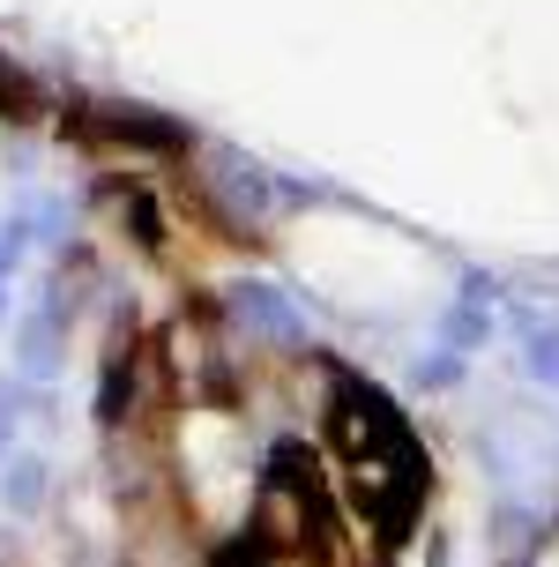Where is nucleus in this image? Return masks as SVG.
Masks as SVG:
<instances>
[{
  "label": "nucleus",
  "mask_w": 559,
  "mask_h": 567,
  "mask_svg": "<svg viewBox=\"0 0 559 567\" xmlns=\"http://www.w3.org/2000/svg\"><path fill=\"white\" fill-rule=\"evenodd\" d=\"M30 113H38V90H30V75L15 60L0 53V120H30Z\"/></svg>",
  "instance_id": "9"
},
{
  "label": "nucleus",
  "mask_w": 559,
  "mask_h": 567,
  "mask_svg": "<svg viewBox=\"0 0 559 567\" xmlns=\"http://www.w3.org/2000/svg\"><path fill=\"white\" fill-rule=\"evenodd\" d=\"M105 202L135 225V247L142 255H165V217H157V202L142 195V187H105Z\"/></svg>",
  "instance_id": "7"
},
{
  "label": "nucleus",
  "mask_w": 559,
  "mask_h": 567,
  "mask_svg": "<svg viewBox=\"0 0 559 567\" xmlns=\"http://www.w3.org/2000/svg\"><path fill=\"white\" fill-rule=\"evenodd\" d=\"M455 373H463V367H455V351H441V359H425V367H418V381H425V389H447Z\"/></svg>",
  "instance_id": "13"
},
{
  "label": "nucleus",
  "mask_w": 559,
  "mask_h": 567,
  "mask_svg": "<svg viewBox=\"0 0 559 567\" xmlns=\"http://www.w3.org/2000/svg\"><path fill=\"white\" fill-rule=\"evenodd\" d=\"M329 433H335V449H343V463H403V455H418V441H411L403 411L389 403V389H373L359 373H335Z\"/></svg>",
  "instance_id": "1"
},
{
  "label": "nucleus",
  "mask_w": 559,
  "mask_h": 567,
  "mask_svg": "<svg viewBox=\"0 0 559 567\" xmlns=\"http://www.w3.org/2000/svg\"><path fill=\"white\" fill-rule=\"evenodd\" d=\"M68 135L97 142V150H149V157H179L187 150V127L165 113H142V105H75L68 113Z\"/></svg>",
  "instance_id": "2"
},
{
  "label": "nucleus",
  "mask_w": 559,
  "mask_h": 567,
  "mask_svg": "<svg viewBox=\"0 0 559 567\" xmlns=\"http://www.w3.org/2000/svg\"><path fill=\"white\" fill-rule=\"evenodd\" d=\"M23 247H30V225H23V217H0V277L23 261Z\"/></svg>",
  "instance_id": "11"
},
{
  "label": "nucleus",
  "mask_w": 559,
  "mask_h": 567,
  "mask_svg": "<svg viewBox=\"0 0 559 567\" xmlns=\"http://www.w3.org/2000/svg\"><path fill=\"white\" fill-rule=\"evenodd\" d=\"M45 485H53V463H45V455H8V471H0V508L38 515L45 508Z\"/></svg>",
  "instance_id": "5"
},
{
  "label": "nucleus",
  "mask_w": 559,
  "mask_h": 567,
  "mask_svg": "<svg viewBox=\"0 0 559 567\" xmlns=\"http://www.w3.org/2000/svg\"><path fill=\"white\" fill-rule=\"evenodd\" d=\"M493 538H500V545H522V538H530V515H522V508H507V515H500V530H493Z\"/></svg>",
  "instance_id": "14"
},
{
  "label": "nucleus",
  "mask_w": 559,
  "mask_h": 567,
  "mask_svg": "<svg viewBox=\"0 0 559 567\" xmlns=\"http://www.w3.org/2000/svg\"><path fill=\"white\" fill-rule=\"evenodd\" d=\"M522 367H530L537 381H552V389H559V329H537V337H530V359H522Z\"/></svg>",
  "instance_id": "10"
},
{
  "label": "nucleus",
  "mask_w": 559,
  "mask_h": 567,
  "mask_svg": "<svg viewBox=\"0 0 559 567\" xmlns=\"http://www.w3.org/2000/svg\"><path fill=\"white\" fill-rule=\"evenodd\" d=\"M0 313H8V299H0Z\"/></svg>",
  "instance_id": "15"
},
{
  "label": "nucleus",
  "mask_w": 559,
  "mask_h": 567,
  "mask_svg": "<svg viewBox=\"0 0 559 567\" xmlns=\"http://www.w3.org/2000/svg\"><path fill=\"white\" fill-rule=\"evenodd\" d=\"M217 187L231 195V209H247V217L269 209V179H261V165L239 157V150H217Z\"/></svg>",
  "instance_id": "6"
},
{
  "label": "nucleus",
  "mask_w": 559,
  "mask_h": 567,
  "mask_svg": "<svg viewBox=\"0 0 559 567\" xmlns=\"http://www.w3.org/2000/svg\"><path fill=\"white\" fill-rule=\"evenodd\" d=\"M15 419H23V396L0 381V463H8V441H15Z\"/></svg>",
  "instance_id": "12"
},
{
  "label": "nucleus",
  "mask_w": 559,
  "mask_h": 567,
  "mask_svg": "<svg viewBox=\"0 0 559 567\" xmlns=\"http://www.w3.org/2000/svg\"><path fill=\"white\" fill-rule=\"evenodd\" d=\"M60 359H68V337H60V307H30L15 321V373L23 381H53Z\"/></svg>",
  "instance_id": "3"
},
{
  "label": "nucleus",
  "mask_w": 559,
  "mask_h": 567,
  "mask_svg": "<svg viewBox=\"0 0 559 567\" xmlns=\"http://www.w3.org/2000/svg\"><path fill=\"white\" fill-rule=\"evenodd\" d=\"M441 329H447V351H470V343H485V337H493V313L477 307V299H463V307H447V321H441Z\"/></svg>",
  "instance_id": "8"
},
{
  "label": "nucleus",
  "mask_w": 559,
  "mask_h": 567,
  "mask_svg": "<svg viewBox=\"0 0 559 567\" xmlns=\"http://www.w3.org/2000/svg\"><path fill=\"white\" fill-rule=\"evenodd\" d=\"M224 307H231V321H247V329H269V337H299V313L283 307V291L277 284H231V299H224Z\"/></svg>",
  "instance_id": "4"
}]
</instances>
